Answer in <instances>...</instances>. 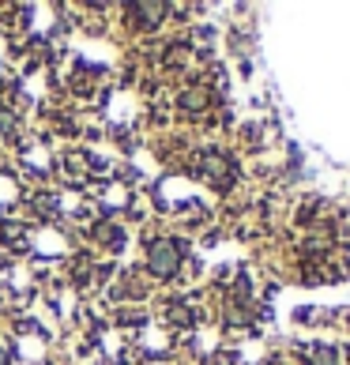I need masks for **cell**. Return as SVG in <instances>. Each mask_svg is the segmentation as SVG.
Instances as JSON below:
<instances>
[{"label":"cell","mask_w":350,"mask_h":365,"mask_svg":"<svg viewBox=\"0 0 350 365\" xmlns=\"http://www.w3.org/2000/svg\"><path fill=\"white\" fill-rule=\"evenodd\" d=\"M11 358H16V354H11V350L0 343V365H11Z\"/></svg>","instance_id":"cell-2"},{"label":"cell","mask_w":350,"mask_h":365,"mask_svg":"<svg viewBox=\"0 0 350 365\" xmlns=\"http://www.w3.org/2000/svg\"><path fill=\"white\" fill-rule=\"evenodd\" d=\"M147 267H151L155 275H170L173 267H177V249H173L170 241H155L151 252H147Z\"/></svg>","instance_id":"cell-1"}]
</instances>
